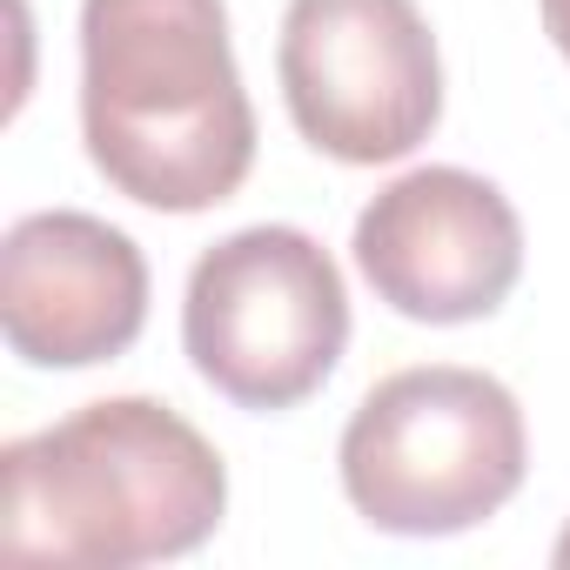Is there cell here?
I'll return each mask as SVG.
<instances>
[{"label":"cell","mask_w":570,"mask_h":570,"mask_svg":"<svg viewBox=\"0 0 570 570\" xmlns=\"http://www.w3.org/2000/svg\"><path fill=\"white\" fill-rule=\"evenodd\" d=\"M81 141L115 195L161 215L248 181L255 108L222 0H81Z\"/></svg>","instance_id":"cell-1"},{"label":"cell","mask_w":570,"mask_h":570,"mask_svg":"<svg viewBox=\"0 0 570 570\" xmlns=\"http://www.w3.org/2000/svg\"><path fill=\"white\" fill-rule=\"evenodd\" d=\"M228 510L215 443L155 396H101L0 450V550L135 570L188 557Z\"/></svg>","instance_id":"cell-2"},{"label":"cell","mask_w":570,"mask_h":570,"mask_svg":"<svg viewBox=\"0 0 570 570\" xmlns=\"http://www.w3.org/2000/svg\"><path fill=\"white\" fill-rule=\"evenodd\" d=\"M336 463L363 523L390 537H463L523 490L530 430L497 376L423 363L356 403Z\"/></svg>","instance_id":"cell-3"},{"label":"cell","mask_w":570,"mask_h":570,"mask_svg":"<svg viewBox=\"0 0 570 570\" xmlns=\"http://www.w3.org/2000/svg\"><path fill=\"white\" fill-rule=\"evenodd\" d=\"M181 350L235 410L309 403L350 350V289L330 248L289 222H255L195 255Z\"/></svg>","instance_id":"cell-4"},{"label":"cell","mask_w":570,"mask_h":570,"mask_svg":"<svg viewBox=\"0 0 570 570\" xmlns=\"http://www.w3.org/2000/svg\"><path fill=\"white\" fill-rule=\"evenodd\" d=\"M275 75L296 135L350 168L403 161L443 121V61L416 0H289Z\"/></svg>","instance_id":"cell-5"},{"label":"cell","mask_w":570,"mask_h":570,"mask_svg":"<svg viewBox=\"0 0 570 570\" xmlns=\"http://www.w3.org/2000/svg\"><path fill=\"white\" fill-rule=\"evenodd\" d=\"M356 268L410 323H483L523 275L510 195L470 168H410L356 215Z\"/></svg>","instance_id":"cell-6"},{"label":"cell","mask_w":570,"mask_h":570,"mask_svg":"<svg viewBox=\"0 0 570 570\" xmlns=\"http://www.w3.org/2000/svg\"><path fill=\"white\" fill-rule=\"evenodd\" d=\"M148 323V262L135 235L81 208L21 215L0 242V330L35 370H95Z\"/></svg>","instance_id":"cell-7"},{"label":"cell","mask_w":570,"mask_h":570,"mask_svg":"<svg viewBox=\"0 0 570 570\" xmlns=\"http://www.w3.org/2000/svg\"><path fill=\"white\" fill-rule=\"evenodd\" d=\"M543 8V28H550V41H557V55L570 61V0H537Z\"/></svg>","instance_id":"cell-8"},{"label":"cell","mask_w":570,"mask_h":570,"mask_svg":"<svg viewBox=\"0 0 570 570\" xmlns=\"http://www.w3.org/2000/svg\"><path fill=\"white\" fill-rule=\"evenodd\" d=\"M550 557H557V563L570 570V523H563V537H557V550H550Z\"/></svg>","instance_id":"cell-9"}]
</instances>
